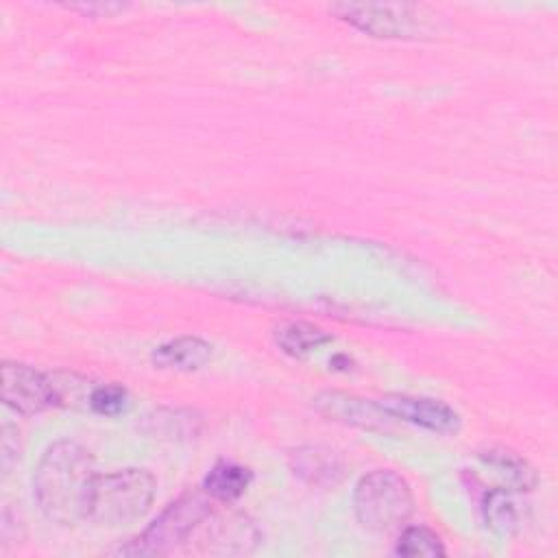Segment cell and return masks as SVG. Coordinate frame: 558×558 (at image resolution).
I'll return each mask as SVG.
<instances>
[{
	"label": "cell",
	"mask_w": 558,
	"mask_h": 558,
	"mask_svg": "<svg viewBox=\"0 0 558 558\" xmlns=\"http://www.w3.org/2000/svg\"><path fill=\"white\" fill-rule=\"evenodd\" d=\"M96 477L94 460L85 447L72 440L48 447L33 475V495L41 514L65 527L87 519Z\"/></svg>",
	"instance_id": "obj_1"
},
{
	"label": "cell",
	"mask_w": 558,
	"mask_h": 558,
	"mask_svg": "<svg viewBox=\"0 0 558 558\" xmlns=\"http://www.w3.org/2000/svg\"><path fill=\"white\" fill-rule=\"evenodd\" d=\"M155 488V477L144 469H122L98 475L87 519L107 527L131 525L150 510Z\"/></svg>",
	"instance_id": "obj_2"
},
{
	"label": "cell",
	"mask_w": 558,
	"mask_h": 558,
	"mask_svg": "<svg viewBox=\"0 0 558 558\" xmlns=\"http://www.w3.org/2000/svg\"><path fill=\"white\" fill-rule=\"evenodd\" d=\"M353 510L364 530L377 534L392 532L410 519L414 497L410 484L399 473L377 469L357 480L353 490Z\"/></svg>",
	"instance_id": "obj_3"
},
{
	"label": "cell",
	"mask_w": 558,
	"mask_h": 558,
	"mask_svg": "<svg viewBox=\"0 0 558 558\" xmlns=\"http://www.w3.org/2000/svg\"><path fill=\"white\" fill-rule=\"evenodd\" d=\"M211 512V501L203 493H185L172 501L137 538L118 549L122 556H161L187 543L194 530Z\"/></svg>",
	"instance_id": "obj_4"
},
{
	"label": "cell",
	"mask_w": 558,
	"mask_h": 558,
	"mask_svg": "<svg viewBox=\"0 0 558 558\" xmlns=\"http://www.w3.org/2000/svg\"><path fill=\"white\" fill-rule=\"evenodd\" d=\"M338 20L384 39H410L421 31L418 9L397 2H338L331 7Z\"/></svg>",
	"instance_id": "obj_5"
},
{
	"label": "cell",
	"mask_w": 558,
	"mask_h": 558,
	"mask_svg": "<svg viewBox=\"0 0 558 558\" xmlns=\"http://www.w3.org/2000/svg\"><path fill=\"white\" fill-rule=\"evenodd\" d=\"M196 541V547L190 551L209 554V556H244L253 554L262 543L257 525L242 512L229 514H207V519L194 530L187 543Z\"/></svg>",
	"instance_id": "obj_6"
},
{
	"label": "cell",
	"mask_w": 558,
	"mask_h": 558,
	"mask_svg": "<svg viewBox=\"0 0 558 558\" xmlns=\"http://www.w3.org/2000/svg\"><path fill=\"white\" fill-rule=\"evenodd\" d=\"M2 401L20 414H37L61 401L57 386L39 371L17 364H2Z\"/></svg>",
	"instance_id": "obj_7"
},
{
	"label": "cell",
	"mask_w": 558,
	"mask_h": 558,
	"mask_svg": "<svg viewBox=\"0 0 558 558\" xmlns=\"http://www.w3.org/2000/svg\"><path fill=\"white\" fill-rule=\"evenodd\" d=\"M377 403L390 416L425 427L436 434H456L460 429L458 412L440 399L412 397V395H386Z\"/></svg>",
	"instance_id": "obj_8"
},
{
	"label": "cell",
	"mask_w": 558,
	"mask_h": 558,
	"mask_svg": "<svg viewBox=\"0 0 558 558\" xmlns=\"http://www.w3.org/2000/svg\"><path fill=\"white\" fill-rule=\"evenodd\" d=\"M312 401L316 412L331 421L355 425L371 432H390V423H388L390 414L375 401L357 399L353 395L336 392V390L320 392Z\"/></svg>",
	"instance_id": "obj_9"
},
{
	"label": "cell",
	"mask_w": 558,
	"mask_h": 558,
	"mask_svg": "<svg viewBox=\"0 0 558 558\" xmlns=\"http://www.w3.org/2000/svg\"><path fill=\"white\" fill-rule=\"evenodd\" d=\"M290 469L294 471V475L312 486H329L342 477L344 462L336 451L310 445L299 447L290 453Z\"/></svg>",
	"instance_id": "obj_10"
},
{
	"label": "cell",
	"mask_w": 558,
	"mask_h": 558,
	"mask_svg": "<svg viewBox=\"0 0 558 558\" xmlns=\"http://www.w3.org/2000/svg\"><path fill=\"white\" fill-rule=\"evenodd\" d=\"M211 357V344L196 336H181L159 344L150 360L159 368L168 371H196Z\"/></svg>",
	"instance_id": "obj_11"
},
{
	"label": "cell",
	"mask_w": 558,
	"mask_h": 558,
	"mask_svg": "<svg viewBox=\"0 0 558 558\" xmlns=\"http://www.w3.org/2000/svg\"><path fill=\"white\" fill-rule=\"evenodd\" d=\"M253 475L246 466L235 462H218L205 477L203 490L220 501H233L248 488Z\"/></svg>",
	"instance_id": "obj_12"
},
{
	"label": "cell",
	"mask_w": 558,
	"mask_h": 558,
	"mask_svg": "<svg viewBox=\"0 0 558 558\" xmlns=\"http://www.w3.org/2000/svg\"><path fill=\"white\" fill-rule=\"evenodd\" d=\"M482 517L497 536H512L519 530V510L506 488H490L482 497Z\"/></svg>",
	"instance_id": "obj_13"
},
{
	"label": "cell",
	"mask_w": 558,
	"mask_h": 558,
	"mask_svg": "<svg viewBox=\"0 0 558 558\" xmlns=\"http://www.w3.org/2000/svg\"><path fill=\"white\" fill-rule=\"evenodd\" d=\"M279 349L283 353H288L290 357H305L314 351H318L320 347L329 344L333 338L316 327V325H310V323H288L283 325L277 336H275Z\"/></svg>",
	"instance_id": "obj_14"
},
{
	"label": "cell",
	"mask_w": 558,
	"mask_h": 558,
	"mask_svg": "<svg viewBox=\"0 0 558 558\" xmlns=\"http://www.w3.org/2000/svg\"><path fill=\"white\" fill-rule=\"evenodd\" d=\"M484 460L497 469L499 475L506 477V482L517 490H532L538 482L534 469L517 453L506 449H493L484 456Z\"/></svg>",
	"instance_id": "obj_15"
},
{
	"label": "cell",
	"mask_w": 558,
	"mask_h": 558,
	"mask_svg": "<svg viewBox=\"0 0 558 558\" xmlns=\"http://www.w3.org/2000/svg\"><path fill=\"white\" fill-rule=\"evenodd\" d=\"M395 554L397 556H408V558H416V556H445V547L442 541L436 532H432L425 525H410L405 527L395 545Z\"/></svg>",
	"instance_id": "obj_16"
},
{
	"label": "cell",
	"mask_w": 558,
	"mask_h": 558,
	"mask_svg": "<svg viewBox=\"0 0 558 558\" xmlns=\"http://www.w3.org/2000/svg\"><path fill=\"white\" fill-rule=\"evenodd\" d=\"M148 418V432L161 434L168 438H181V436H194L201 427V421L194 412L187 410H157Z\"/></svg>",
	"instance_id": "obj_17"
},
{
	"label": "cell",
	"mask_w": 558,
	"mask_h": 558,
	"mask_svg": "<svg viewBox=\"0 0 558 558\" xmlns=\"http://www.w3.org/2000/svg\"><path fill=\"white\" fill-rule=\"evenodd\" d=\"M129 403V397H126V390L122 386H116V384H105V386H98L92 390L89 395V408L96 412V414H102V416H116L120 414Z\"/></svg>",
	"instance_id": "obj_18"
},
{
	"label": "cell",
	"mask_w": 558,
	"mask_h": 558,
	"mask_svg": "<svg viewBox=\"0 0 558 558\" xmlns=\"http://www.w3.org/2000/svg\"><path fill=\"white\" fill-rule=\"evenodd\" d=\"M68 9L81 11L83 15H89V17H109L118 11H122L124 4H120V2H83V4H68Z\"/></svg>",
	"instance_id": "obj_19"
}]
</instances>
